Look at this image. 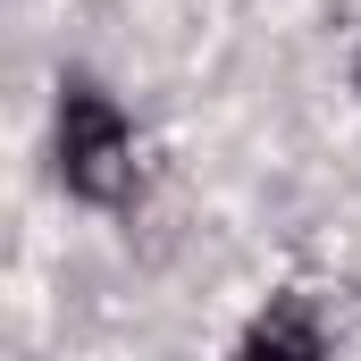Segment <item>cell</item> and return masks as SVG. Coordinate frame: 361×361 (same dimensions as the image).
<instances>
[{"instance_id":"6da1fadb","label":"cell","mask_w":361,"mask_h":361,"mask_svg":"<svg viewBox=\"0 0 361 361\" xmlns=\"http://www.w3.org/2000/svg\"><path fill=\"white\" fill-rule=\"evenodd\" d=\"M59 177L85 202H126V185H135V135L101 85H68V101H59Z\"/></svg>"}]
</instances>
